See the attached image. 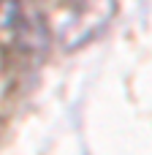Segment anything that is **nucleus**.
I'll use <instances>...</instances> for the list:
<instances>
[{"label": "nucleus", "mask_w": 152, "mask_h": 155, "mask_svg": "<svg viewBox=\"0 0 152 155\" xmlns=\"http://www.w3.org/2000/svg\"><path fill=\"white\" fill-rule=\"evenodd\" d=\"M0 35L19 46L22 52H33L44 44V22L33 0H0Z\"/></svg>", "instance_id": "obj_1"}]
</instances>
